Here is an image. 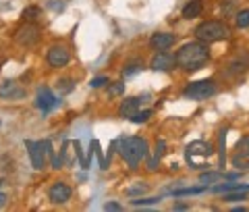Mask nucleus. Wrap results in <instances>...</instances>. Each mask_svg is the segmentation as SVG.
<instances>
[{
    "instance_id": "f257e3e1",
    "label": "nucleus",
    "mask_w": 249,
    "mask_h": 212,
    "mask_svg": "<svg viewBox=\"0 0 249 212\" xmlns=\"http://www.w3.org/2000/svg\"><path fill=\"white\" fill-rule=\"evenodd\" d=\"M210 60V50H208V44L204 42H189L181 46L175 54V62L177 67H181L183 71H197L206 65Z\"/></svg>"
},
{
    "instance_id": "f03ea898",
    "label": "nucleus",
    "mask_w": 249,
    "mask_h": 212,
    "mask_svg": "<svg viewBox=\"0 0 249 212\" xmlns=\"http://www.w3.org/2000/svg\"><path fill=\"white\" fill-rule=\"evenodd\" d=\"M116 146H119V154L123 156V160L131 169H137L139 162L145 160L147 152H150V146L143 137H123L116 141Z\"/></svg>"
},
{
    "instance_id": "7ed1b4c3",
    "label": "nucleus",
    "mask_w": 249,
    "mask_h": 212,
    "mask_svg": "<svg viewBox=\"0 0 249 212\" xmlns=\"http://www.w3.org/2000/svg\"><path fill=\"white\" fill-rule=\"evenodd\" d=\"M212 154H214V146L204 139L191 141V144L185 148V160L191 169H208L204 160H208Z\"/></svg>"
},
{
    "instance_id": "20e7f679",
    "label": "nucleus",
    "mask_w": 249,
    "mask_h": 212,
    "mask_svg": "<svg viewBox=\"0 0 249 212\" xmlns=\"http://www.w3.org/2000/svg\"><path fill=\"white\" fill-rule=\"evenodd\" d=\"M229 36H231V29H229L227 23H222V21H204L196 29V38L204 44L227 40Z\"/></svg>"
},
{
    "instance_id": "39448f33",
    "label": "nucleus",
    "mask_w": 249,
    "mask_h": 212,
    "mask_svg": "<svg viewBox=\"0 0 249 212\" xmlns=\"http://www.w3.org/2000/svg\"><path fill=\"white\" fill-rule=\"evenodd\" d=\"M216 81L214 79H199V81H191L187 83V88L183 90V96L187 100H196V102H201V100H208L212 98L216 94Z\"/></svg>"
},
{
    "instance_id": "423d86ee",
    "label": "nucleus",
    "mask_w": 249,
    "mask_h": 212,
    "mask_svg": "<svg viewBox=\"0 0 249 212\" xmlns=\"http://www.w3.org/2000/svg\"><path fill=\"white\" fill-rule=\"evenodd\" d=\"M25 148L29 152V160H31V167L36 171H42L46 167V148H44V141H31L27 139L25 141Z\"/></svg>"
},
{
    "instance_id": "0eeeda50",
    "label": "nucleus",
    "mask_w": 249,
    "mask_h": 212,
    "mask_svg": "<svg viewBox=\"0 0 249 212\" xmlns=\"http://www.w3.org/2000/svg\"><path fill=\"white\" fill-rule=\"evenodd\" d=\"M40 27L36 25V23H27L25 27L17 29V34H15V40H17V44L21 46H34L40 42Z\"/></svg>"
},
{
    "instance_id": "6e6552de",
    "label": "nucleus",
    "mask_w": 249,
    "mask_h": 212,
    "mask_svg": "<svg viewBox=\"0 0 249 212\" xmlns=\"http://www.w3.org/2000/svg\"><path fill=\"white\" fill-rule=\"evenodd\" d=\"M36 106L40 108V111L46 115V113H50L52 108H56V106H58V98L54 96L50 88H40V90H37Z\"/></svg>"
},
{
    "instance_id": "1a4fd4ad",
    "label": "nucleus",
    "mask_w": 249,
    "mask_h": 212,
    "mask_svg": "<svg viewBox=\"0 0 249 212\" xmlns=\"http://www.w3.org/2000/svg\"><path fill=\"white\" fill-rule=\"evenodd\" d=\"M46 60H48L50 67L58 69V67H65L67 62L71 60V54H69V50L65 46H52L48 50V54H46Z\"/></svg>"
},
{
    "instance_id": "9d476101",
    "label": "nucleus",
    "mask_w": 249,
    "mask_h": 212,
    "mask_svg": "<svg viewBox=\"0 0 249 212\" xmlns=\"http://www.w3.org/2000/svg\"><path fill=\"white\" fill-rule=\"evenodd\" d=\"M71 187H69L67 183H54L50 190H48V200L52 204H67L69 200H71Z\"/></svg>"
},
{
    "instance_id": "9b49d317",
    "label": "nucleus",
    "mask_w": 249,
    "mask_h": 212,
    "mask_svg": "<svg viewBox=\"0 0 249 212\" xmlns=\"http://www.w3.org/2000/svg\"><path fill=\"white\" fill-rule=\"evenodd\" d=\"M177 65L175 62V57L168 54L166 50H158V54H154V58L150 62V69L152 71H170Z\"/></svg>"
},
{
    "instance_id": "f8f14e48",
    "label": "nucleus",
    "mask_w": 249,
    "mask_h": 212,
    "mask_svg": "<svg viewBox=\"0 0 249 212\" xmlns=\"http://www.w3.org/2000/svg\"><path fill=\"white\" fill-rule=\"evenodd\" d=\"M0 98L2 100H21V98H25V88H21L17 81H4L0 85Z\"/></svg>"
},
{
    "instance_id": "ddd939ff",
    "label": "nucleus",
    "mask_w": 249,
    "mask_h": 212,
    "mask_svg": "<svg viewBox=\"0 0 249 212\" xmlns=\"http://www.w3.org/2000/svg\"><path fill=\"white\" fill-rule=\"evenodd\" d=\"M177 42V36L175 34H168V31H158L150 38V46L154 50H168L170 46H175Z\"/></svg>"
},
{
    "instance_id": "4468645a",
    "label": "nucleus",
    "mask_w": 249,
    "mask_h": 212,
    "mask_svg": "<svg viewBox=\"0 0 249 212\" xmlns=\"http://www.w3.org/2000/svg\"><path fill=\"white\" fill-rule=\"evenodd\" d=\"M247 69H249V54H247V52H241V54H237V57L229 62L227 75H229V77H235V75L245 73Z\"/></svg>"
},
{
    "instance_id": "2eb2a0df",
    "label": "nucleus",
    "mask_w": 249,
    "mask_h": 212,
    "mask_svg": "<svg viewBox=\"0 0 249 212\" xmlns=\"http://www.w3.org/2000/svg\"><path fill=\"white\" fill-rule=\"evenodd\" d=\"M139 106H142L139 98H124L121 102V106H119V115L123 116V119H131V116L139 111Z\"/></svg>"
},
{
    "instance_id": "dca6fc26",
    "label": "nucleus",
    "mask_w": 249,
    "mask_h": 212,
    "mask_svg": "<svg viewBox=\"0 0 249 212\" xmlns=\"http://www.w3.org/2000/svg\"><path fill=\"white\" fill-rule=\"evenodd\" d=\"M164 154H166V141L164 139H158L156 141V150H154V158L147 162V169L150 171H156V167L160 164V160L164 158Z\"/></svg>"
},
{
    "instance_id": "f3484780",
    "label": "nucleus",
    "mask_w": 249,
    "mask_h": 212,
    "mask_svg": "<svg viewBox=\"0 0 249 212\" xmlns=\"http://www.w3.org/2000/svg\"><path fill=\"white\" fill-rule=\"evenodd\" d=\"M201 11H204V4H201V0H191V2H187L183 6V17L185 19H196L201 15Z\"/></svg>"
},
{
    "instance_id": "a211bd4d",
    "label": "nucleus",
    "mask_w": 249,
    "mask_h": 212,
    "mask_svg": "<svg viewBox=\"0 0 249 212\" xmlns=\"http://www.w3.org/2000/svg\"><path fill=\"white\" fill-rule=\"evenodd\" d=\"M232 167H237L239 171H247L249 169V152H243V150H237L232 154Z\"/></svg>"
},
{
    "instance_id": "6ab92c4d",
    "label": "nucleus",
    "mask_w": 249,
    "mask_h": 212,
    "mask_svg": "<svg viewBox=\"0 0 249 212\" xmlns=\"http://www.w3.org/2000/svg\"><path fill=\"white\" fill-rule=\"evenodd\" d=\"M224 179V173L222 171H208V173H201L199 175V181L204 183V185H208V183H216V181H222Z\"/></svg>"
},
{
    "instance_id": "aec40b11",
    "label": "nucleus",
    "mask_w": 249,
    "mask_h": 212,
    "mask_svg": "<svg viewBox=\"0 0 249 212\" xmlns=\"http://www.w3.org/2000/svg\"><path fill=\"white\" fill-rule=\"evenodd\" d=\"M224 144H227V129H222L218 133V148H220V158H218V167L224 169V160H227V152H224Z\"/></svg>"
},
{
    "instance_id": "412c9836",
    "label": "nucleus",
    "mask_w": 249,
    "mask_h": 212,
    "mask_svg": "<svg viewBox=\"0 0 249 212\" xmlns=\"http://www.w3.org/2000/svg\"><path fill=\"white\" fill-rule=\"evenodd\" d=\"M208 190V185H201V187H183V190H175L173 195L175 198H181V195H197V193H204Z\"/></svg>"
},
{
    "instance_id": "4be33fe9",
    "label": "nucleus",
    "mask_w": 249,
    "mask_h": 212,
    "mask_svg": "<svg viewBox=\"0 0 249 212\" xmlns=\"http://www.w3.org/2000/svg\"><path fill=\"white\" fill-rule=\"evenodd\" d=\"M40 15H42V11H40V6H27V9L25 11H23V19H25V21H36L37 17H40Z\"/></svg>"
},
{
    "instance_id": "5701e85b",
    "label": "nucleus",
    "mask_w": 249,
    "mask_h": 212,
    "mask_svg": "<svg viewBox=\"0 0 249 212\" xmlns=\"http://www.w3.org/2000/svg\"><path fill=\"white\" fill-rule=\"evenodd\" d=\"M235 23H237V27H239V29H245V27H249V9H245V11H239V13H237V19H235Z\"/></svg>"
},
{
    "instance_id": "b1692460",
    "label": "nucleus",
    "mask_w": 249,
    "mask_h": 212,
    "mask_svg": "<svg viewBox=\"0 0 249 212\" xmlns=\"http://www.w3.org/2000/svg\"><path fill=\"white\" fill-rule=\"evenodd\" d=\"M150 116H152V111H137L129 121L135 123V125H139V123H147V121H150Z\"/></svg>"
},
{
    "instance_id": "393cba45",
    "label": "nucleus",
    "mask_w": 249,
    "mask_h": 212,
    "mask_svg": "<svg viewBox=\"0 0 249 212\" xmlns=\"http://www.w3.org/2000/svg\"><path fill=\"white\" fill-rule=\"evenodd\" d=\"M121 94H124V83L123 81H114V83L108 81V96H121Z\"/></svg>"
},
{
    "instance_id": "a878e982",
    "label": "nucleus",
    "mask_w": 249,
    "mask_h": 212,
    "mask_svg": "<svg viewBox=\"0 0 249 212\" xmlns=\"http://www.w3.org/2000/svg\"><path fill=\"white\" fill-rule=\"evenodd\" d=\"M91 148H93V154L98 156V160H100V169H108V160L104 158V154H102V150H100V144L96 139L91 141Z\"/></svg>"
},
{
    "instance_id": "bb28decb",
    "label": "nucleus",
    "mask_w": 249,
    "mask_h": 212,
    "mask_svg": "<svg viewBox=\"0 0 249 212\" xmlns=\"http://www.w3.org/2000/svg\"><path fill=\"white\" fill-rule=\"evenodd\" d=\"M142 67H143V65H142V60H131V62H129V65H127V69H124V71H123V75H124V77H129V75H133V73H137V71H139V69H142Z\"/></svg>"
},
{
    "instance_id": "cd10ccee",
    "label": "nucleus",
    "mask_w": 249,
    "mask_h": 212,
    "mask_svg": "<svg viewBox=\"0 0 249 212\" xmlns=\"http://www.w3.org/2000/svg\"><path fill=\"white\" fill-rule=\"evenodd\" d=\"M73 148H75V154L79 156V164H81L83 169H88V160L83 158V154H81V144H79V141H77V139L73 141Z\"/></svg>"
},
{
    "instance_id": "c85d7f7f",
    "label": "nucleus",
    "mask_w": 249,
    "mask_h": 212,
    "mask_svg": "<svg viewBox=\"0 0 249 212\" xmlns=\"http://www.w3.org/2000/svg\"><path fill=\"white\" fill-rule=\"evenodd\" d=\"M108 83V77H104V75H100V77H93V79H91V88L93 90H98V88H102V85H106Z\"/></svg>"
},
{
    "instance_id": "c756f323",
    "label": "nucleus",
    "mask_w": 249,
    "mask_h": 212,
    "mask_svg": "<svg viewBox=\"0 0 249 212\" xmlns=\"http://www.w3.org/2000/svg\"><path fill=\"white\" fill-rule=\"evenodd\" d=\"M147 192V185H135V187H129L127 190V195H139V193H145Z\"/></svg>"
},
{
    "instance_id": "7c9ffc66",
    "label": "nucleus",
    "mask_w": 249,
    "mask_h": 212,
    "mask_svg": "<svg viewBox=\"0 0 249 212\" xmlns=\"http://www.w3.org/2000/svg\"><path fill=\"white\" fill-rule=\"evenodd\" d=\"M160 198H139V200H133V206H145V204H158Z\"/></svg>"
},
{
    "instance_id": "2f4dec72",
    "label": "nucleus",
    "mask_w": 249,
    "mask_h": 212,
    "mask_svg": "<svg viewBox=\"0 0 249 212\" xmlns=\"http://www.w3.org/2000/svg\"><path fill=\"white\" fill-rule=\"evenodd\" d=\"M71 88H73V81H71V79H62V81H60V90L65 92V94L71 92Z\"/></svg>"
},
{
    "instance_id": "473e14b6",
    "label": "nucleus",
    "mask_w": 249,
    "mask_h": 212,
    "mask_svg": "<svg viewBox=\"0 0 249 212\" xmlns=\"http://www.w3.org/2000/svg\"><path fill=\"white\" fill-rule=\"evenodd\" d=\"M104 210H123V206H121V204H116V202H106Z\"/></svg>"
},
{
    "instance_id": "72a5a7b5",
    "label": "nucleus",
    "mask_w": 249,
    "mask_h": 212,
    "mask_svg": "<svg viewBox=\"0 0 249 212\" xmlns=\"http://www.w3.org/2000/svg\"><path fill=\"white\" fill-rule=\"evenodd\" d=\"M189 206H187V204H175V210H187Z\"/></svg>"
}]
</instances>
